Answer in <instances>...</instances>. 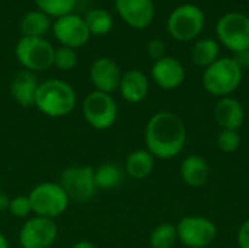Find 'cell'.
<instances>
[{
  "mask_svg": "<svg viewBox=\"0 0 249 248\" xmlns=\"http://www.w3.org/2000/svg\"><path fill=\"white\" fill-rule=\"evenodd\" d=\"M214 121L222 130H239L245 123V108L236 98H220L214 105Z\"/></svg>",
  "mask_w": 249,
  "mask_h": 248,
  "instance_id": "obj_16",
  "label": "cell"
},
{
  "mask_svg": "<svg viewBox=\"0 0 249 248\" xmlns=\"http://www.w3.org/2000/svg\"><path fill=\"white\" fill-rule=\"evenodd\" d=\"M58 184L63 187L70 200L86 203L96 194L95 170L89 165H74L61 171Z\"/></svg>",
  "mask_w": 249,
  "mask_h": 248,
  "instance_id": "obj_8",
  "label": "cell"
},
{
  "mask_svg": "<svg viewBox=\"0 0 249 248\" xmlns=\"http://www.w3.org/2000/svg\"><path fill=\"white\" fill-rule=\"evenodd\" d=\"M38 10L44 12L47 16L61 18L73 12L77 4V0H34Z\"/></svg>",
  "mask_w": 249,
  "mask_h": 248,
  "instance_id": "obj_26",
  "label": "cell"
},
{
  "mask_svg": "<svg viewBox=\"0 0 249 248\" xmlns=\"http://www.w3.org/2000/svg\"><path fill=\"white\" fill-rule=\"evenodd\" d=\"M19 248H22V247H19Z\"/></svg>",
  "mask_w": 249,
  "mask_h": 248,
  "instance_id": "obj_37",
  "label": "cell"
},
{
  "mask_svg": "<svg viewBox=\"0 0 249 248\" xmlns=\"http://www.w3.org/2000/svg\"><path fill=\"white\" fill-rule=\"evenodd\" d=\"M82 111L88 124L95 130H108L118 118V105L114 96L99 91H92L85 96Z\"/></svg>",
  "mask_w": 249,
  "mask_h": 248,
  "instance_id": "obj_7",
  "label": "cell"
},
{
  "mask_svg": "<svg viewBox=\"0 0 249 248\" xmlns=\"http://www.w3.org/2000/svg\"><path fill=\"white\" fill-rule=\"evenodd\" d=\"M146 149L158 159L177 158L185 148L187 129L179 115L171 111L153 114L144 129Z\"/></svg>",
  "mask_w": 249,
  "mask_h": 248,
  "instance_id": "obj_1",
  "label": "cell"
},
{
  "mask_svg": "<svg viewBox=\"0 0 249 248\" xmlns=\"http://www.w3.org/2000/svg\"><path fill=\"white\" fill-rule=\"evenodd\" d=\"M149 77L140 70H128L121 76L118 91L124 101L130 104H139L146 99L149 94Z\"/></svg>",
  "mask_w": 249,
  "mask_h": 248,
  "instance_id": "obj_17",
  "label": "cell"
},
{
  "mask_svg": "<svg viewBox=\"0 0 249 248\" xmlns=\"http://www.w3.org/2000/svg\"><path fill=\"white\" fill-rule=\"evenodd\" d=\"M83 19H85L89 34L95 35V37H104V35L109 34V31L114 26V19H112L111 13L101 7L89 10Z\"/></svg>",
  "mask_w": 249,
  "mask_h": 248,
  "instance_id": "obj_24",
  "label": "cell"
},
{
  "mask_svg": "<svg viewBox=\"0 0 249 248\" xmlns=\"http://www.w3.org/2000/svg\"><path fill=\"white\" fill-rule=\"evenodd\" d=\"M179 175L187 186L198 189V187H203L209 181L210 167L203 156L193 153L182 159Z\"/></svg>",
  "mask_w": 249,
  "mask_h": 248,
  "instance_id": "obj_19",
  "label": "cell"
},
{
  "mask_svg": "<svg viewBox=\"0 0 249 248\" xmlns=\"http://www.w3.org/2000/svg\"><path fill=\"white\" fill-rule=\"evenodd\" d=\"M77 104V95L70 83L61 79H47L39 83L35 105L38 111L51 118L69 115Z\"/></svg>",
  "mask_w": 249,
  "mask_h": 248,
  "instance_id": "obj_2",
  "label": "cell"
},
{
  "mask_svg": "<svg viewBox=\"0 0 249 248\" xmlns=\"http://www.w3.org/2000/svg\"><path fill=\"white\" fill-rule=\"evenodd\" d=\"M165 50H166V47H165L162 39L155 38V39H150L149 44H147V53L155 61L165 57Z\"/></svg>",
  "mask_w": 249,
  "mask_h": 248,
  "instance_id": "obj_30",
  "label": "cell"
},
{
  "mask_svg": "<svg viewBox=\"0 0 249 248\" xmlns=\"http://www.w3.org/2000/svg\"><path fill=\"white\" fill-rule=\"evenodd\" d=\"M9 213L15 218L23 219L28 218L29 213H32V206L29 202L28 196L19 194L10 199V205H9Z\"/></svg>",
  "mask_w": 249,
  "mask_h": 248,
  "instance_id": "obj_29",
  "label": "cell"
},
{
  "mask_svg": "<svg viewBox=\"0 0 249 248\" xmlns=\"http://www.w3.org/2000/svg\"><path fill=\"white\" fill-rule=\"evenodd\" d=\"M28 197L32 206V213H35V216L54 221L67 210L70 203V199L63 187L54 181H44L36 184L29 191Z\"/></svg>",
  "mask_w": 249,
  "mask_h": 248,
  "instance_id": "obj_4",
  "label": "cell"
},
{
  "mask_svg": "<svg viewBox=\"0 0 249 248\" xmlns=\"http://www.w3.org/2000/svg\"><path fill=\"white\" fill-rule=\"evenodd\" d=\"M152 79L159 88L172 91L182 85L185 79V69L177 58L165 56L153 63Z\"/></svg>",
  "mask_w": 249,
  "mask_h": 248,
  "instance_id": "obj_15",
  "label": "cell"
},
{
  "mask_svg": "<svg viewBox=\"0 0 249 248\" xmlns=\"http://www.w3.org/2000/svg\"><path fill=\"white\" fill-rule=\"evenodd\" d=\"M220 47L213 38H204L197 41L191 48V60L198 67H209L219 58Z\"/></svg>",
  "mask_w": 249,
  "mask_h": 248,
  "instance_id": "obj_21",
  "label": "cell"
},
{
  "mask_svg": "<svg viewBox=\"0 0 249 248\" xmlns=\"http://www.w3.org/2000/svg\"><path fill=\"white\" fill-rule=\"evenodd\" d=\"M120 18L136 29L147 28L155 18L153 0H115Z\"/></svg>",
  "mask_w": 249,
  "mask_h": 248,
  "instance_id": "obj_13",
  "label": "cell"
},
{
  "mask_svg": "<svg viewBox=\"0 0 249 248\" xmlns=\"http://www.w3.org/2000/svg\"><path fill=\"white\" fill-rule=\"evenodd\" d=\"M50 26H51L50 16H47L41 10H31L20 20V32H22V37L44 38V35L48 32Z\"/></svg>",
  "mask_w": 249,
  "mask_h": 248,
  "instance_id": "obj_22",
  "label": "cell"
},
{
  "mask_svg": "<svg viewBox=\"0 0 249 248\" xmlns=\"http://www.w3.org/2000/svg\"><path fill=\"white\" fill-rule=\"evenodd\" d=\"M55 48L45 38L22 37L16 47L15 56L23 70L28 72H44L53 66Z\"/></svg>",
  "mask_w": 249,
  "mask_h": 248,
  "instance_id": "obj_5",
  "label": "cell"
},
{
  "mask_svg": "<svg viewBox=\"0 0 249 248\" xmlns=\"http://www.w3.org/2000/svg\"><path fill=\"white\" fill-rule=\"evenodd\" d=\"M233 58L236 60V63H238L242 69L249 67V50H247V51H241V53H236Z\"/></svg>",
  "mask_w": 249,
  "mask_h": 248,
  "instance_id": "obj_32",
  "label": "cell"
},
{
  "mask_svg": "<svg viewBox=\"0 0 249 248\" xmlns=\"http://www.w3.org/2000/svg\"><path fill=\"white\" fill-rule=\"evenodd\" d=\"M124 178V172L120 165L114 162H104L95 168V184L98 190H114Z\"/></svg>",
  "mask_w": 249,
  "mask_h": 248,
  "instance_id": "obj_23",
  "label": "cell"
},
{
  "mask_svg": "<svg viewBox=\"0 0 249 248\" xmlns=\"http://www.w3.org/2000/svg\"><path fill=\"white\" fill-rule=\"evenodd\" d=\"M53 34L54 38L63 47H69L74 50L83 47L90 38L85 19L74 13H69L61 18H57L53 23Z\"/></svg>",
  "mask_w": 249,
  "mask_h": 248,
  "instance_id": "obj_12",
  "label": "cell"
},
{
  "mask_svg": "<svg viewBox=\"0 0 249 248\" xmlns=\"http://www.w3.org/2000/svg\"><path fill=\"white\" fill-rule=\"evenodd\" d=\"M0 248H9V241L1 231H0Z\"/></svg>",
  "mask_w": 249,
  "mask_h": 248,
  "instance_id": "obj_35",
  "label": "cell"
},
{
  "mask_svg": "<svg viewBox=\"0 0 249 248\" xmlns=\"http://www.w3.org/2000/svg\"><path fill=\"white\" fill-rule=\"evenodd\" d=\"M39 82L35 73L28 70L18 72L10 82V94L13 99L23 108H31L35 105V95Z\"/></svg>",
  "mask_w": 249,
  "mask_h": 248,
  "instance_id": "obj_18",
  "label": "cell"
},
{
  "mask_svg": "<svg viewBox=\"0 0 249 248\" xmlns=\"http://www.w3.org/2000/svg\"><path fill=\"white\" fill-rule=\"evenodd\" d=\"M0 193H1V187H0Z\"/></svg>",
  "mask_w": 249,
  "mask_h": 248,
  "instance_id": "obj_36",
  "label": "cell"
},
{
  "mask_svg": "<svg viewBox=\"0 0 249 248\" xmlns=\"http://www.w3.org/2000/svg\"><path fill=\"white\" fill-rule=\"evenodd\" d=\"M178 241L187 248H207L217 237L216 224L204 216H184L177 224Z\"/></svg>",
  "mask_w": 249,
  "mask_h": 248,
  "instance_id": "obj_10",
  "label": "cell"
},
{
  "mask_svg": "<svg viewBox=\"0 0 249 248\" xmlns=\"http://www.w3.org/2000/svg\"><path fill=\"white\" fill-rule=\"evenodd\" d=\"M155 168V156L147 149H134L128 153L124 170L133 180L147 178Z\"/></svg>",
  "mask_w": 249,
  "mask_h": 248,
  "instance_id": "obj_20",
  "label": "cell"
},
{
  "mask_svg": "<svg viewBox=\"0 0 249 248\" xmlns=\"http://www.w3.org/2000/svg\"><path fill=\"white\" fill-rule=\"evenodd\" d=\"M71 248H96L93 243L90 241H86V240H82V241H77L76 244H73Z\"/></svg>",
  "mask_w": 249,
  "mask_h": 248,
  "instance_id": "obj_34",
  "label": "cell"
},
{
  "mask_svg": "<svg viewBox=\"0 0 249 248\" xmlns=\"http://www.w3.org/2000/svg\"><path fill=\"white\" fill-rule=\"evenodd\" d=\"M206 25L204 12L191 3L181 4L172 10L168 18L166 28L172 38L177 41H193L197 38Z\"/></svg>",
  "mask_w": 249,
  "mask_h": 248,
  "instance_id": "obj_6",
  "label": "cell"
},
{
  "mask_svg": "<svg viewBox=\"0 0 249 248\" xmlns=\"http://www.w3.org/2000/svg\"><path fill=\"white\" fill-rule=\"evenodd\" d=\"M9 205H10V199L0 193V210H9Z\"/></svg>",
  "mask_w": 249,
  "mask_h": 248,
  "instance_id": "obj_33",
  "label": "cell"
},
{
  "mask_svg": "<svg viewBox=\"0 0 249 248\" xmlns=\"http://www.w3.org/2000/svg\"><path fill=\"white\" fill-rule=\"evenodd\" d=\"M238 246L239 248H249V219H247L238 231Z\"/></svg>",
  "mask_w": 249,
  "mask_h": 248,
  "instance_id": "obj_31",
  "label": "cell"
},
{
  "mask_svg": "<svg viewBox=\"0 0 249 248\" xmlns=\"http://www.w3.org/2000/svg\"><path fill=\"white\" fill-rule=\"evenodd\" d=\"M219 41L231 51L241 53L249 50V16L239 12L223 15L216 25Z\"/></svg>",
  "mask_w": 249,
  "mask_h": 248,
  "instance_id": "obj_9",
  "label": "cell"
},
{
  "mask_svg": "<svg viewBox=\"0 0 249 248\" xmlns=\"http://www.w3.org/2000/svg\"><path fill=\"white\" fill-rule=\"evenodd\" d=\"M121 76L123 75L118 64L108 57L96 58L89 70V77L92 85L95 86V91L105 94H112L118 89Z\"/></svg>",
  "mask_w": 249,
  "mask_h": 248,
  "instance_id": "obj_14",
  "label": "cell"
},
{
  "mask_svg": "<svg viewBox=\"0 0 249 248\" xmlns=\"http://www.w3.org/2000/svg\"><path fill=\"white\" fill-rule=\"evenodd\" d=\"M77 64V53L74 48H69V47H60L55 48L54 51V60H53V66H55L60 70H71L74 69Z\"/></svg>",
  "mask_w": 249,
  "mask_h": 248,
  "instance_id": "obj_27",
  "label": "cell"
},
{
  "mask_svg": "<svg viewBox=\"0 0 249 248\" xmlns=\"http://www.w3.org/2000/svg\"><path fill=\"white\" fill-rule=\"evenodd\" d=\"M242 77L244 69L236 63V60L233 57H222L204 69L201 80L209 94L225 98L239 88Z\"/></svg>",
  "mask_w": 249,
  "mask_h": 248,
  "instance_id": "obj_3",
  "label": "cell"
},
{
  "mask_svg": "<svg viewBox=\"0 0 249 248\" xmlns=\"http://www.w3.org/2000/svg\"><path fill=\"white\" fill-rule=\"evenodd\" d=\"M242 137L238 130H220L217 134V146L225 153H233L241 148Z\"/></svg>",
  "mask_w": 249,
  "mask_h": 248,
  "instance_id": "obj_28",
  "label": "cell"
},
{
  "mask_svg": "<svg viewBox=\"0 0 249 248\" xmlns=\"http://www.w3.org/2000/svg\"><path fill=\"white\" fill-rule=\"evenodd\" d=\"M58 237V227L54 219L32 216L26 219L19 231L22 248H50Z\"/></svg>",
  "mask_w": 249,
  "mask_h": 248,
  "instance_id": "obj_11",
  "label": "cell"
},
{
  "mask_svg": "<svg viewBox=\"0 0 249 248\" xmlns=\"http://www.w3.org/2000/svg\"><path fill=\"white\" fill-rule=\"evenodd\" d=\"M177 241H178L177 225L172 224L158 225L149 237V244L152 248H172Z\"/></svg>",
  "mask_w": 249,
  "mask_h": 248,
  "instance_id": "obj_25",
  "label": "cell"
}]
</instances>
